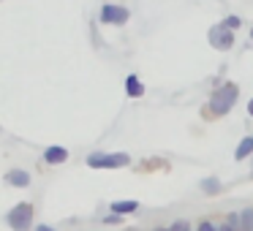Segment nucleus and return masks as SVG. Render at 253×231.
<instances>
[{
	"label": "nucleus",
	"mask_w": 253,
	"mask_h": 231,
	"mask_svg": "<svg viewBox=\"0 0 253 231\" xmlns=\"http://www.w3.org/2000/svg\"><path fill=\"white\" fill-rule=\"evenodd\" d=\"M223 25H226L229 30H237V28H240V17H226Z\"/></svg>",
	"instance_id": "16"
},
{
	"label": "nucleus",
	"mask_w": 253,
	"mask_h": 231,
	"mask_svg": "<svg viewBox=\"0 0 253 231\" xmlns=\"http://www.w3.org/2000/svg\"><path fill=\"white\" fill-rule=\"evenodd\" d=\"M240 231H253V209H242V215H240Z\"/></svg>",
	"instance_id": "12"
},
{
	"label": "nucleus",
	"mask_w": 253,
	"mask_h": 231,
	"mask_svg": "<svg viewBox=\"0 0 253 231\" xmlns=\"http://www.w3.org/2000/svg\"><path fill=\"white\" fill-rule=\"evenodd\" d=\"M98 17H101V22H106V25H126L128 22V11L123 6H104Z\"/></svg>",
	"instance_id": "5"
},
{
	"label": "nucleus",
	"mask_w": 253,
	"mask_h": 231,
	"mask_svg": "<svg viewBox=\"0 0 253 231\" xmlns=\"http://www.w3.org/2000/svg\"><path fill=\"white\" fill-rule=\"evenodd\" d=\"M6 182L11 188H28L30 185V171H25V169H11L6 174Z\"/></svg>",
	"instance_id": "8"
},
{
	"label": "nucleus",
	"mask_w": 253,
	"mask_h": 231,
	"mask_svg": "<svg viewBox=\"0 0 253 231\" xmlns=\"http://www.w3.org/2000/svg\"><path fill=\"white\" fill-rule=\"evenodd\" d=\"M153 231H169V229H166V226H155Z\"/></svg>",
	"instance_id": "20"
},
{
	"label": "nucleus",
	"mask_w": 253,
	"mask_h": 231,
	"mask_svg": "<svg viewBox=\"0 0 253 231\" xmlns=\"http://www.w3.org/2000/svg\"><path fill=\"white\" fill-rule=\"evenodd\" d=\"M136 209H139V201H136V198H126V201H112V204H109V212L120 215V218L133 215Z\"/></svg>",
	"instance_id": "6"
},
{
	"label": "nucleus",
	"mask_w": 253,
	"mask_h": 231,
	"mask_svg": "<svg viewBox=\"0 0 253 231\" xmlns=\"http://www.w3.org/2000/svg\"><path fill=\"white\" fill-rule=\"evenodd\" d=\"M210 46H215V49H220V52H226V49L234 46V36H231V30L226 28L223 22L215 25V28H210Z\"/></svg>",
	"instance_id": "4"
},
{
	"label": "nucleus",
	"mask_w": 253,
	"mask_h": 231,
	"mask_svg": "<svg viewBox=\"0 0 253 231\" xmlns=\"http://www.w3.org/2000/svg\"><path fill=\"white\" fill-rule=\"evenodd\" d=\"M44 160L49 166H60V163H66V160H68V150L66 147H57V144H55V147H46L44 150Z\"/></svg>",
	"instance_id": "7"
},
{
	"label": "nucleus",
	"mask_w": 253,
	"mask_h": 231,
	"mask_svg": "<svg viewBox=\"0 0 253 231\" xmlns=\"http://www.w3.org/2000/svg\"><path fill=\"white\" fill-rule=\"evenodd\" d=\"M36 231H55V229H52V226H46V223H39V226H36Z\"/></svg>",
	"instance_id": "18"
},
{
	"label": "nucleus",
	"mask_w": 253,
	"mask_h": 231,
	"mask_svg": "<svg viewBox=\"0 0 253 231\" xmlns=\"http://www.w3.org/2000/svg\"><path fill=\"white\" fill-rule=\"evenodd\" d=\"M253 155V136H245L240 142V147L234 150V160H245V158H251Z\"/></svg>",
	"instance_id": "11"
},
{
	"label": "nucleus",
	"mask_w": 253,
	"mask_h": 231,
	"mask_svg": "<svg viewBox=\"0 0 253 231\" xmlns=\"http://www.w3.org/2000/svg\"><path fill=\"white\" fill-rule=\"evenodd\" d=\"M237 95H240V87H237L234 82L220 84V87L210 95V104H207V109H204V115H212V117L229 115V112L234 109V104H237Z\"/></svg>",
	"instance_id": "1"
},
{
	"label": "nucleus",
	"mask_w": 253,
	"mask_h": 231,
	"mask_svg": "<svg viewBox=\"0 0 253 231\" xmlns=\"http://www.w3.org/2000/svg\"><path fill=\"white\" fill-rule=\"evenodd\" d=\"M6 223L11 231H30L33 229V204L19 201L6 212Z\"/></svg>",
	"instance_id": "2"
},
{
	"label": "nucleus",
	"mask_w": 253,
	"mask_h": 231,
	"mask_svg": "<svg viewBox=\"0 0 253 231\" xmlns=\"http://www.w3.org/2000/svg\"><path fill=\"white\" fill-rule=\"evenodd\" d=\"M218 231H240L237 226H229V223H223V226H218Z\"/></svg>",
	"instance_id": "17"
},
{
	"label": "nucleus",
	"mask_w": 253,
	"mask_h": 231,
	"mask_svg": "<svg viewBox=\"0 0 253 231\" xmlns=\"http://www.w3.org/2000/svg\"><path fill=\"white\" fill-rule=\"evenodd\" d=\"M251 38H253V30H251Z\"/></svg>",
	"instance_id": "21"
},
{
	"label": "nucleus",
	"mask_w": 253,
	"mask_h": 231,
	"mask_svg": "<svg viewBox=\"0 0 253 231\" xmlns=\"http://www.w3.org/2000/svg\"><path fill=\"white\" fill-rule=\"evenodd\" d=\"M248 115H251V117H253V98H251V101H248Z\"/></svg>",
	"instance_id": "19"
},
{
	"label": "nucleus",
	"mask_w": 253,
	"mask_h": 231,
	"mask_svg": "<svg viewBox=\"0 0 253 231\" xmlns=\"http://www.w3.org/2000/svg\"><path fill=\"white\" fill-rule=\"evenodd\" d=\"M196 231H218V226H215L212 220H202V223L196 226Z\"/></svg>",
	"instance_id": "15"
},
{
	"label": "nucleus",
	"mask_w": 253,
	"mask_h": 231,
	"mask_svg": "<svg viewBox=\"0 0 253 231\" xmlns=\"http://www.w3.org/2000/svg\"><path fill=\"white\" fill-rule=\"evenodd\" d=\"M126 95L128 98H139V95H144V84L139 82V77H133V74L126 79Z\"/></svg>",
	"instance_id": "10"
},
{
	"label": "nucleus",
	"mask_w": 253,
	"mask_h": 231,
	"mask_svg": "<svg viewBox=\"0 0 253 231\" xmlns=\"http://www.w3.org/2000/svg\"><path fill=\"white\" fill-rule=\"evenodd\" d=\"M131 163V155L126 153H90L87 166L90 169H123Z\"/></svg>",
	"instance_id": "3"
},
{
	"label": "nucleus",
	"mask_w": 253,
	"mask_h": 231,
	"mask_svg": "<svg viewBox=\"0 0 253 231\" xmlns=\"http://www.w3.org/2000/svg\"><path fill=\"white\" fill-rule=\"evenodd\" d=\"M169 231H193V229H191V223H188L185 218H177L174 223L169 226Z\"/></svg>",
	"instance_id": "13"
},
{
	"label": "nucleus",
	"mask_w": 253,
	"mask_h": 231,
	"mask_svg": "<svg viewBox=\"0 0 253 231\" xmlns=\"http://www.w3.org/2000/svg\"><path fill=\"white\" fill-rule=\"evenodd\" d=\"M101 223H106V226H120L123 218H120V215H115V212H109V215H104V218H101Z\"/></svg>",
	"instance_id": "14"
},
{
	"label": "nucleus",
	"mask_w": 253,
	"mask_h": 231,
	"mask_svg": "<svg viewBox=\"0 0 253 231\" xmlns=\"http://www.w3.org/2000/svg\"><path fill=\"white\" fill-rule=\"evenodd\" d=\"M199 188H202V193H207V196H218V193L223 191V182H220L218 177H204V180L199 182Z\"/></svg>",
	"instance_id": "9"
}]
</instances>
